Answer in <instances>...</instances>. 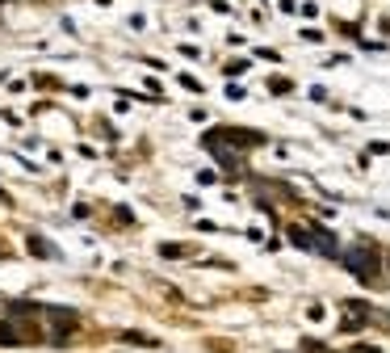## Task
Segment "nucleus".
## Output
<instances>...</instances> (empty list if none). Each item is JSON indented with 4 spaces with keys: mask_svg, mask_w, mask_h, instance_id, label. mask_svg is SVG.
Segmentation results:
<instances>
[{
    "mask_svg": "<svg viewBox=\"0 0 390 353\" xmlns=\"http://www.w3.org/2000/svg\"><path fill=\"white\" fill-rule=\"evenodd\" d=\"M202 143L214 151V156H231V147L244 151V147H260L264 135L260 131H240V126H218V131H206Z\"/></svg>",
    "mask_w": 390,
    "mask_h": 353,
    "instance_id": "1",
    "label": "nucleus"
},
{
    "mask_svg": "<svg viewBox=\"0 0 390 353\" xmlns=\"http://www.w3.org/2000/svg\"><path fill=\"white\" fill-rule=\"evenodd\" d=\"M344 265H349V274L353 278H361V282H373L378 278V248L373 244H353V248H344Z\"/></svg>",
    "mask_w": 390,
    "mask_h": 353,
    "instance_id": "2",
    "label": "nucleus"
},
{
    "mask_svg": "<svg viewBox=\"0 0 390 353\" xmlns=\"http://www.w3.org/2000/svg\"><path fill=\"white\" fill-rule=\"evenodd\" d=\"M46 316H50V324H55V328H50V332H55V336H50L55 345H64V341L76 332V316H72V312H64V307H46Z\"/></svg>",
    "mask_w": 390,
    "mask_h": 353,
    "instance_id": "3",
    "label": "nucleus"
},
{
    "mask_svg": "<svg viewBox=\"0 0 390 353\" xmlns=\"http://www.w3.org/2000/svg\"><path fill=\"white\" fill-rule=\"evenodd\" d=\"M311 231V252H323V257H336L340 252V244H336V231H327V227H306Z\"/></svg>",
    "mask_w": 390,
    "mask_h": 353,
    "instance_id": "4",
    "label": "nucleus"
},
{
    "mask_svg": "<svg viewBox=\"0 0 390 353\" xmlns=\"http://www.w3.org/2000/svg\"><path fill=\"white\" fill-rule=\"evenodd\" d=\"M21 341H26V336H21L9 320H0V345H21Z\"/></svg>",
    "mask_w": 390,
    "mask_h": 353,
    "instance_id": "5",
    "label": "nucleus"
},
{
    "mask_svg": "<svg viewBox=\"0 0 390 353\" xmlns=\"http://www.w3.org/2000/svg\"><path fill=\"white\" fill-rule=\"evenodd\" d=\"M30 252L34 257H55V244H46L42 236H30Z\"/></svg>",
    "mask_w": 390,
    "mask_h": 353,
    "instance_id": "6",
    "label": "nucleus"
},
{
    "mask_svg": "<svg viewBox=\"0 0 390 353\" xmlns=\"http://www.w3.org/2000/svg\"><path fill=\"white\" fill-rule=\"evenodd\" d=\"M185 252H189L185 244H159V257L164 261H177V257H185Z\"/></svg>",
    "mask_w": 390,
    "mask_h": 353,
    "instance_id": "7",
    "label": "nucleus"
},
{
    "mask_svg": "<svg viewBox=\"0 0 390 353\" xmlns=\"http://www.w3.org/2000/svg\"><path fill=\"white\" fill-rule=\"evenodd\" d=\"M294 88V80H286V76H273L269 80V93H290Z\"/></svg>",
    "mask_w": 390,
    "mask_h": 353,
    "instance_id": "8",
    "label": "nucleus"
},
{
    "mask_svg": "<svg viewBox=\"0 0 390 353\" xmlns=\"http://www.w3.org/2000/svg\"><path fill=\"white\" fill-rule=\"evenodd\" d=\"M122 341H130V345H155V336H143V332H122Z\"/></svg>",
    "mask_w": 390,
    "mask_h": 353,
    "instance_id": "9",
    "label": "nucleus"
},
{
    "mask_svg": "<svg viewBox=\"0 0 390 353\" xmlns=\"http://www.w3.org/2000/svg\"><path fill=\"white\" fill-rule=\"evenodd\" d=\"M248 72V59H235V64H227V76H244Z\"/></svg>",
    "mask_w": 390,
    "mask_h": 353,
    "instance_id": "10",
    "label": "nucleus"
},
{
    "mask_svg": "<svg viewBox=\"0 0 390 353\" xmlns=\"http://www.w3.org/2000/svg\"><path fill=\"white\" fill-rule=\"evenodd\" d=\"M181 84H185L189 93H202V80H197V76H181Z\"/></svg>",
    "mask_w": 390,
    "mask_h": 353,
    "instance_id": "11",
    "label": "nucleus"
},
{
    "mask_svg": "<svg viewBox=\"0 0 390 353\" xmlns=\"http://www.w3.org/2000/svg\"><path fill=\"white\" fill-rule=\"evenodd\" d=\"M349 353H382L378 345H349Z\"/></svg>",
    "mask_w": 390,
    "mask_h": 353,
    "instance_id": "12",
    "label": "nucleus"
},
{
    "mask_svg": "<svg viewBox=\"0 0 390 353\" xmlns=\"http://www.w3.org/2000/svg\"><path fill=\"white\" fill-rule=\"evenodd\" d=\"M0 257H9V244L5 240H0Z\"/></svg>",
    "mask_w": 390,
    "mask_h": 353,
    "instance_id": "13",
    "label": "nucleus"
}]
</instances>
